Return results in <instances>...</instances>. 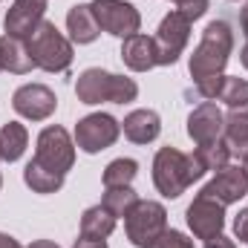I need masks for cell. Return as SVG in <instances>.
<instances>
[{"mask_svg": "<svg viewBox=\"0 0 248 248\" xmlns=\"http://www.w3.org/2000/svg\"><path fill=\"white\" fill-rule=\"evenodd\" d=\"M75 95L81 104H101V101H110V104H130L136 101L139 95V84L133 78H124L116 72H107L101 66H90L78 75L75 81Z\"/></svg>", "mask_w": 248, "mask_h": 248, "instance_id": "obj_3", "label": "cell"}, {"mask_svg": "<svg viewBox=\"0 0 248 248\" xmlns=\"http://www.w3.org/2000/svg\"><path fill=\"white\" fill-rule=\"evenodd\" d=\"M165 228H168V211L162 202H153V199H139L133 211L124 217L127 240L136 248H150Z\"/></svg>", "mask_w": 248, "mask_h": 248, "instance_id": "obj_5", "label": "cell"}, {"mask_svg": "<svg viewBox=\"0 0 248 248\" xmlns=\"http://www.w3.org/2000/svg\"><path fill=\"white\" fill-rule=\"evenodd\" d=\"M0 248H23V246H20L15 237H9V234H3V231H0Z\"/></svg>", "mask_w": 248, "mask_h": 248, "instance_id": "obj_32", "label": "cell"}, {"mask_svg": "<svg viewBox=\"0 0 248 248\" xmlns=\"http://www.w3.org/2000/svg\"><path fill=\"white\" fill-rule=\"evenodd\" d=\"M208 170L196 159V153H182L176 147H159L153 156V185L165 199H179Z\"/></svg>", "mask_w": 248, "mask_h": 248, "instance_id": "obj_2", "label": "cell"}, {"mask_svg": "<svg viewBox=\"0 0 248 248\" xmlns=\"http://www.w3.org/2000/svg\"><path fill=\"white\" fill-rule=\"evenodd\" d=\"M240 26H243V35H246V41H248V3H246V9L240 12Z\"/></svg>", "mask_w": 248, "mask_h": 248, "instance_id": "obj_34", "label": "cell"}, {"mask_svg": "<svg viewBox=\"0 0 248 248\" xmlns=\"http://www.w3.org/2000/svg\"><path fill=\"white\" fill-rule=\"evenodd\" d=\"M222 139H225L231 156L240 159V162H246L248 159V107L246 110H228Z\"/></svg>", "mask_w": 248, "mask_h": 248, "instance_id": "obj_18", "label": "cell"}, {"mask_svg": "<svg viewBox=\"0 0 248 248\" xmlns=\"http://www.w3.org/2000/svg\"><path fill=\"white\" fill-rule=\"evenodd\" d=\"M122 136V122H116L110 113H90L75 124V147L84 153H101L113 147Z\"/></svg>", "mask_w": 248, "mask_h": 248, "instance_id": "obj_8", "label": "cell"}, {"mask_svg": "<svg viewBox=\"0 0 248 248\" xmlns=\"http://www.w3.org/2000/svg\"><path fill=\"white\" fill-rule=\"evenodd\" d=\"M199 193L214 196L222 205H234L248 193V170L243 165H225L214 173V179L202 187Z\"/></svg>", "mask_w": 248, "mask_h": 248, "instance_id": "obj_12", "label": "cell"}, {"mask_svg": "<svg viewBox=\"0 0 248 248\" xmlns=\"http://www.w3.org/2000/svg\"><path fill=\"white\" fill-rule=\"evenodd\" d=\"M173 3H176V0H173Z\"/></svg>", "mask_w": 248, "mask_h": 248, "instance_id": "obj_40", "label": "cell"}, {"mask_svg": "<svg viewBox=\"0 0 248 248\" xmlns=\"http://www.w3.org/2000/svg\"><path fill=\"white\" fill-rule=\"evenodd\" d=\"M0 52H3V69L15 72V75H26L35 69V61L29 55V44L26 38H12L3 35L0 38Z\"/></svg>", "mask_w": 248, "mask_h": 248, "instance_id": "obj_19", "label": "cell"}, {"mask_svg": "<svg viewBox=\"0 0 248 248\" xmlns=\"http://www.w3.org/2000/svg\"><path fill=\"white\" fill-rule=\"evenodd\" d=\"M205 248H237V243L231 237H225V234H217V237L205 240Z\"/></svg>", "mask_w": 248, "mask_h": 248, "instance_id": "obj_30", "label": "cell"}, {"mask_svg": "<svg viewBox=\"0 0 248 248\" xmlns=\"http://www.w3.org/2000/svg\"><path fill=\"white\" fill-rule=\"evenodd\" d=\"M217 101H222L228 110H246L248 107V81L246 78H237V75H225Z\"/></svg>", "mask_w": 248, "mask_h": 248, "instance_id": "obj_25", "label": "cell"}, {"mask_svg": "<svg viewBox=\"0 0 248 248\" xmlns=\"http://www.w3.org/2000/svg\"><path fill=\"white\" fill-rule=\"evenodd\" d=\"M0 187H3V176H0Z\"/></svg>", "mask_w": 248, "mask_h": 248, "instance_id": "obj_38", "label": "cell"}, {"mask_svg": "<svg viewBox=\"0 0 248 248\" xmlns=\"http://www.w3.org/2000/svg\"><path fill=\"white\" fill-rule=\"evenodd\" d=\"M66 32H69V41L84 46V44H93L98 35H101V26L93 15V6L90 3H78L66 12Z\"/></svg>", "mask_w": 248, "mask_h": 248, "instance_id": "obj_17", "label": "cell"}, {"mask_svg": "<svg viewBox=\"0 0 248 248\" xmlns=\"http://www.w3.org/2000/svg\"><path fill=\"white\" fill-rule=\"evenodd\" d=\"M0 162H3V156H0Z\"/></svg>", "mask_w": 248, "mask_h": 248, "instance_id": "obj_39", "label": "cell"}, {"mask_svg": "<svg viewBox=\"0 0 248 248\" xmlns=\"http://www.w3.org/2000/svg\"><path fill=\"white\" fill-rule=\"evenodd\" d=\"M44 15H46V0H15L3 17V29H6L3 35L29 38L41 26V20H46Z\"/></svg>", "mask_w": 248, "mask_h": 248, "instance_id": "obj_14", "label": "cell"}, {"mask_svg": "<svg viewBox=\"0 0 248 248\" xmlns=\"http://www.w3.org/2000/svg\"><path fill=\"white\" fill-rule=\"evenodd\" d=\"M190 20L185 15H179L176 9L168 12L153 35V44H156V58H159V66H173L179 61V55L185 52L187 41H190Z\"/></svg>", "mask_w": 248, "mask_h": 248, "instance_id": "obj_7", "label": "cell"}, {"mask_svg": "<svg viewBox=\"0 0 248 248\" xmlns=\"http://www.w3.org/2000/svg\"><path fill=\"white\" fill-rule=\"evenodd\" d=\"M243 168H246V170H248V159H246V162H243Z\"/></svg>", "mask_w": 248, "mask_h": 248, "instance_id": "obj_37", "label": "cell"}, {"mask_svg": "<svg viewBox=\"0 0 248 248\" xmlns=\"http://www.w3.org/2000/svg\"><path fill=\"white\" fill-rule=\"evenodd\" d=\"M139 202V193L133 190L130 185L124 187H104V196H101V205L116 217V219H124L130 211H133V205Z\"/></svg>", "mask_w": 248, "mask_h": 248, "instance_id": "obj_23", "label": "cell"}, {"mask_svg": "<svg viewBox=\"0 0 248 248\" xmlns=\"http://www.w3.org/2000/svg\"><path fill=\"white\" fill-rule=\"evenodd\" d=\"M93 15L101 26V32L113 35V38H130L141 29V15L133 3L127 0H93Z\"/></svg>", "mask_w": 248, "mask_h": 248, "instance_id": "obj_9", "label": "cell"}, {"mask_svg": "<svg viewBox=\"0 0 248 248\" xmlns=\"http://www.w3.org/2000/svg\"><path fill=\"white\" fill-rule=\"evenodd\" d=\"M185 222H187V228L193 231V237L205 243V240L222 234V228H225V205L217 202L214 196L196 193L193 202L187 205V211H185Z\"/></svg>", "mask_w": 248, "mask_h": 248, "instance_id": "obj_10", "label": "cell"}, {"mask_svg": "<svg viewBox=\"0 0 248 248\" xmlns=\"http://www.w3.org/2000/svg\"><path fill=\"white\" fill-rule=\"evenodd\" d=\"M26 248H61L58 243H52V240H35L32 246H26Z\"/></svg>", "mask_w": 248, "mask_h": 248, "instance_id": "obj_33", "label": "cell"}, {"mask_svg": "<svg viewBox=\"0 0 248 248\" xmlns=\"http://www.w3.org/2000/svg\"><path fill=\"white\" fill-rule=\"evenodd\" d=\"M122 61L127 69L133 72H150L153 66H159V58H156V44L150 35H130L122 41Z\"/></svg>", "mask_w": 248, "mask_h": 248, "instance_id": "obj_15", "label": "cell"}, {"mask_svg": "<svg viewBox=\"0 0 248 248\" xmlns=\"http://www.w3.org/2000/svg\"><path fill=\"white\" fill-rule=\"evenodd\" d=\"M29 144V130L20 122H6L0 127V156L3 162H17L26 153Z\"/></svg>", "mask_w": 248, "mask_h": 248, "instance_id": "obj_21", "label": "cell"}, {"mask_svg": "<svg viewBox=\"0 0 248 248\" xmlns=\"http://www.w3.org/2000/svg\"><path fill=\"white\" fill-rule=\"evenodd\" d=\"M193 153H196V159L205 165V170H219V168H225V165L231 162V150H228L225 139L211 141V144H199Z\"/></svg>", "mask_w": 248, "mask_h": 248, "instance_id": "obj_26", "label": "cell"}, {"mask_svg": "<svg viewBox=\"0 0 248 248\" xmlns=\"http://www.w3.org/2000/svg\"><path fill=\"white\" fill-rule=\"evenodd\" d=\"M150 248H193V240L182 231H176V228H165Z\"/></svg>", "mask_w": 248, "mask_h": 248, "instance_id": "obj_27", "label": "cell"}, {"mask_svg": "<svg viewBox=\"0 0 248 248\" xmlns=\"http://www.w3.org/2000/svg\"><path fill=\"white\" fill-rule=\"evenodd\" d=\"M116 217L104 208V205H93L81 214V237H93V240H107L116 231Z\"/></svg>", "mask_w": 248, "mask_h": 248, "instance_id": "obj_20", "label": "cell"}, {"mask_svg": "<svg viewBox=\"0 0 248 248\" xmlns=\"http://www.w3.org/2000/svg\"><path fill=\"white\" fill-rule=\"evenodd\" d=\"M234 234H237L240 243H248V208H243V211L237 214V219H234Z\"/></svg>", "mask_w": 248, "mask_h": 248, "instance_id": "obj_29", "label": "cell"}, {"mask_svg": "<svg viewBox=\"0 0 248 248\" xmlns=\"http://www.w3.org/2000/svg\"><path fill=\"white\" fill-rule=\"evenodd\" d=\"M136 173H139V162L122 156V159H113V162L104 168L101 182H104V187H124V185H133Z\"/></svg>", "mask_w": 248, "mask_h": 248, "instance_id": "obj_24", "label": "cell"}, {"mask_svg": "<svg viewBox=\"0 0 248 248\" xmlns=\"http://www.w3.org/2000/svg\"><path fill=\"white\" fill-rule=\"evenodd\" d=\"M122 130L133 144H150V141H156L159 133H162V119H159L156 110L141 107V110H133V113L124 116Z\"/></svg>", "mask_w": 248, "mask_h": 248, "instance_id": "obj_16", "label": "cell"}, {"mask_svg": "<svg viewBox=\"0 0 248 248\" xmlns=\"http://www.w3.org/2000/svg\"><path fill=\"white\" fill-rule=\"evenodd\" d=\"M240 61H243V66L248 69V41H246V46H243V52H240Z\"/></svg>", "mask_w": 248, "mask_h": 248, "instance_id": "obj_35", "label": "cell"}, {"mask_svg": "<svg viewBox=\"0 0 248 248\" xmlns=\"http://www.w3.org/2000/svg\"><path fill=\"white\" fill-rule=\"evenodd\" d=\"M35 162L44 165L46 170H55L66 176L75 165V141L72 136L58 127V124H49L38 133V141H35Z\"/></svg>", "mask_w": 248, "mask_h": 248, "instance_id": "obj_6", "label": "cell"}, {"mask_svg": "<svg viewBox=\"0 0 248 248\" xmlns=\"http://www.w3.org/2000/svg\"><path fill=\"white\" fill-rule=\"evenodd\" d=\"M72 248H107V240H93V237H78Z\"/></svg>", "mask_w": 248, "mask_h": 248, "instance_id": "obj_31", "label": "cell"}, {"mask_svg": "<svg viewBox=\"0 0 248 248\" xmlns=\"http://www.w3.org/2000/svg\"><path fill=\"white\" fill-rule=\"evenodd\" d=\"M231 52H234V32H231V23L225 20H211L202 32V41L196 44L187 69H190V78L193 84H205L211 78H219L225 75V66L231 61Z\"/></svg>", "mask_w": 248, "mask_h": 248, "instance_id": "obj_1", "label": "cell"}, {"mask_svg": "<svg viewBox=\"0 0 248 248\" xmlns=\"http://www.w3.org/2000/svg\"><path fill=\"white\" fill-rule=\"evenodd\" d=\"M12 107L17 116L29 122H46L58 110V98L46 84H23L12 95Z\"/></svg>", "mask_w": 248, "mask_h": 248, "instance_id": "obj_11", "label": "cell"}, {"mask_svg": "<svg viewBox=\"0 0 248 248\" xmlns=\"http://www.w3.org/2000/svg\"><path fill=\"white\" fill-rule=\"evenodd\" d=\"M29 44V55L35 61V69L44 72H66L72 63V41L58 32V26L52 20H41V26L26 38Z\"/></svg>", "mask_w": 248, "mask_h": 248, "instance_id": "obj_4", "label": "cell"}, {"mask_svg": "<svg viewBox=\"0 0 248 248\" xmlns=\"http://www.w3.org/2000/svg\"><path fill=\"white\" fill-rule=\"evenodd\" d=\"M222 130H225V116L217 107V101H202V104H196L190 110V116H187V136L193 139L196 147L219 141Z\"/></svg>", "mask_w": 248, "mask_h": 248, "instance_id": "obj_13", "label": "cell"}, {"mask_svg": "<svg viewBox=\"0 0 248 248\" xmlns=\"http://www.w3.org/2000/svg\"><path fill=\"white\" fill-rule=\"evenodd\" d=\"M23 182L26 187H32L35 193H55L63 187V176L55 170H46L44 165H38L35 159L23 168Z\"/></svg>", "mask_w": 248, "mask_h": 248, "instance_id": "obj_22", "label": "cell"}, {"mask_svg": "<svg viewBox=\"0 0 248 248\" xmlns=\"http://www.w3.org/2000/svg\"><path fill=\"white\" fill-rule=\"evenodd\" d=\"M208 6H211V0H176V12L185 15L190 23L199 20V17L208 12Z\"/></svg>", "mask_w": 248, "mask_h": 248, "instance_id": "obj_28", "label": "cell"}, {"mask_svg": "<svg viewBox=\"0 0 248 248\" xmlns=\"http://www.w3.org/2000/svg\"><path fill=\"white\" fill-rule=\"evenodd\" d=\"M0 72H3V52H0Z\"/></svg>", "mask_w": 248, "mask_h": 248, "instance_id": "obj_36", "label": "cell"}]
</instances>
